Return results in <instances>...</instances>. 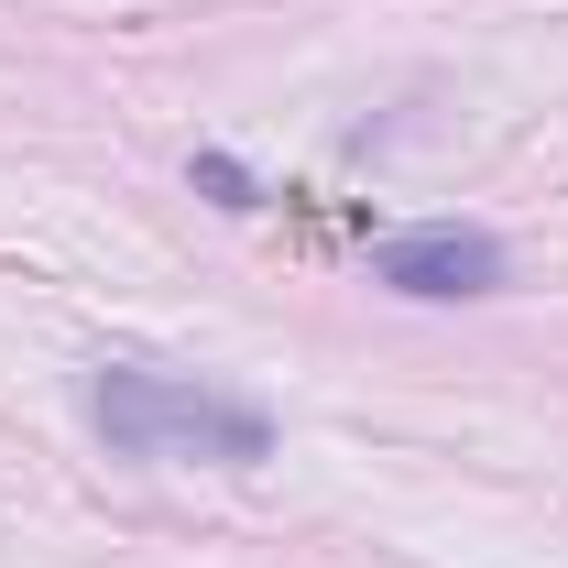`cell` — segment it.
<instances>
[{"label": "cell", "mask_w": 568, "mask_h": 568, "mask_svg": "<svg viewBox=\"0 0 568 568\" xmlns=\"http://www.w3.org/2000/svg\"><path fill=\"white\" fill-rule=\"evenodd\" d=\"M197 186H209L219 209H252V175H241L230 153H197Z\"/></svg>", "instance_id": "3957f363"}, {"label": "cell", "mask_w": 568, "mask_h": 568, "mask_svg": "<svg viewBox=\"0 0 568 568\" xmlns=\"http://www.w3.org/2000/svg\"><path fill=\"white\" fill-rule=\"evenodd\" d=\"M503 274H514L503 241H493V230H470V219H426V230H394V241L372 252V284H394V295H416V306L493 295Z\"/></svg>", "instance_id": "7a4b0ae2"}, {"label": "cell", "mask_w": 568, "mask_h": 568, "mask_svg": "<svg viewBox=\"0 0 568 568\" xmlns=\"http://www.w3.org/2000/svg\"><path fill=\"white\" fill-rule=\"evenodd\" d=\"M88 416L121 459H209V470H263L274 459V416L252 394H219V383H175V372H99L88 383Z\"/></svg>", "instance_id": "6da1fadb"}]
</instances>
